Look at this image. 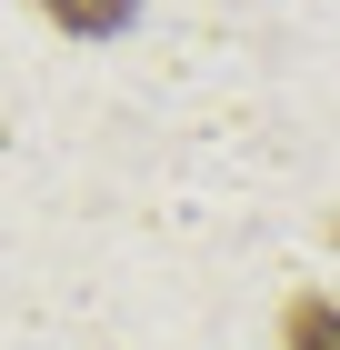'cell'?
Here are the masks:
<instances>
[{"instance_id": "1", "label": "cell", "mask_w": 340, "mask_h": 350, "mask_svg": "<svg viewBox=\"0 0 340 350\" xmlns=\"http://www.w3.org/2000/svg\"><path fill=\"white\" fill-rule=\"evenodd\" d=\"M280 350H340V300L330 291H300L280 310Z\"/></svg>"}, {"instance_id": "2", "label": "cell", "mask_w": 340, "mask_h": 350, "mask_svg": "<svg viewBox=\"0 0 340 350\" xmlns=\"http://www.w3.org/2000/svg\"><path fill=\"white\" fill-rule=\"evenodd\" d=\"M140 0H40V21L70 30V40H110V30H131Z\"/></svg>"}]
</instances>
